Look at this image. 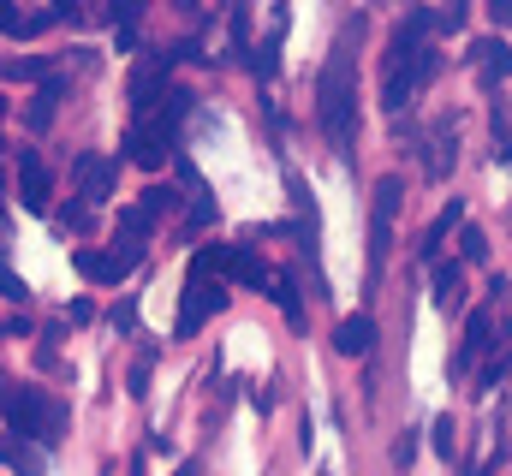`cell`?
<instances>
[{"label":"cell","instance_id":"obj_21","mask_svg":"<svg viewBox=\"0 0 512 476\" xmlns=\"http://www.w3.org/2000/svg\"><path fill=\"white\" fill-rule=\"evenodd\" d=\"M459 256H465V262H483V256H489V233H483V227H465V233H459Z\"/></svg>","mask_w":512,"mask_h":476},{"label":"cell","instance_id":"obj_1","mask_svg":"<svg viewBox=\"0 0 512 476\" xmlns=\"http://www.w3.org/2000/svg\"><path fill=\"white\" fill-rule=\"evenodd\" d=\"M316 114L322 131L334 137V149L346 155L358 143V78H352V30L334 42L328 66H322V84H316Z\"/></svg>","mask_w":512,"mask_h":476},{"label":"cell","instance_id":"obj_5","mask_svg":"<svg viewBox=\"0 0 512 476\" xmlns=\"http://www.w3.org/2000/svg\"><path fill=\"white\" fill-rule=\"evenodd\" d=\"M6 423H12V435H42V423H48V399H36L30 387H6Z\"/></svg>","mask_w":512,"mask_h":476},{"label":"cell","instance_id":"obj_3","mask_svg":"<svg viewBox=\"0 0 512 476\" xmlns=\"http://www.w3.org/2000/svg\"><path fill=\"white\" fill-rule=\"evenodd\" d=\"M399 197H405V185L387 173L382 185H376V209H370V268H382L387 256V238H393V215H399Z\"/></svg>","mask_w":512,"mask_h":476},{"label":"cell","instance_id":"obj_8","mask_svg":"<svg viewBox=\"0 0 512 476\" xmlns=\"http://www.w3.org/2000/svg\"><path fill=\"white\" fill-rule=\"evenodd\" d=\"M376 346V322L370 316H340V328H334V352L340 357H364Z\"/></svg>","mask_w":512,"mask_h":476},{"label":"cell","instance_id":"obj_14","mask_svg":"<svg viewBox=\"0 0 512 476\" xmlns=\"http://www.w3.org/2000/svg\"><path fill=\"white\" fill-rule=\"evenodd\" d=\"M465 298V274L459 262H435V304H459Z\"/></svg>","mask_w":512,"mask_h":476},{"label":"cell","instance_id":"obj_15","mask_svg":"<svg viewBox=\"0 0 512 476\" xmlns=\"http://www.w3.org/2000/svg\"><path fill=\"white\" fill-rule=\"evenodd\" d=\"M483 346H489V316L477 310V316H471V328H465V346H459V369H465V363H477Z\"/></svg>","mask_w":512,"mask_h":476},{"label":"cell","instance_id":"obj_10","mask_svg":"<svg viewBox=\"0 0 512 476\" xmlns=\"http://www.w3.org/2000/svg\"><path fill=\"white\" fill-rule=\"evenodd\" d=\"M161 143H167V119L149 125V131H131V161H137V167H161V161H167Z\"/></svg>","mask_w":512,"mask_h":476},{"label":"cell","instance_id":"obj_12","mask_svg":"<svg viewBox=\"0 0 512 476\" xmlns=\"http://www.w3.org/2000/svg\"><path fill=\"white\" fill-rule=\"evenodd\" d=\"M60 96H66V84H60V78H42L36 102H30V131H42V125L54 119V108H60Z\"/></svg>","mask_w":512,"mask_h":476},{"label":"cell","instance_id":"obj_11","mask_svg":"<svg viewBox=\"0 0 512 476\" xmlns=\"http://www.w3.org/2000/svg\"><path fill=\"white\" fill-rule=\"evenodd\" d=\"M221 268H227V274H233V280H239V286H256V292H262V286H268V268H262V262H256L251 250H227V262H221Z\"/></svg>","mask_w":512,"mask_h":476},{"label":"cell","instance_id":"obj_9","mask_svg":"<svg viewBox=\"0 0 512 476\" xmlns=\"http://www.w3.org/2000/svg\"><path fill=\"white\" fill-rule=\"evenodd\" d=\"M477 66H483V84H501V78H512V48L501 36L477 42Z\"/></svg>","mask_w":512,"mask_h":476},{"label":"cell","instance_id":"obj_13","mask_svg":"<svg viewBox=\"0 0 512 476\" xmlns=\"http://www.w3.org/2000/svg\"><path fill=\"white\" fill-rule=\"evenodd\" d=\"M155 90H161V60H143V66H137V78H131V108L143 114V108L155 102Z\"/></svg>","mask_w":512,"mask_h":476},{"label":"cell","instance_id":"obj_16","mask_svg":"<svg viewBox=\"0 0 512 476\" xmlns=\"http://www.w3.org/2000/svg\"><path fill=\"white\" fill-rule=\"evenodd\" d=\"M453 155H459V137H453V125H441V131H435V155H429V173H435V179H447Z\"/></svg>","mask_w":512,"mask_h":476},{"label":"cell","instance_id":"obj_18","mask_svg":"<svg viewBox=\"0 0 512 476\" xmlns=\"http://www.w3.org/2000/svg\"><path fill=\"white\" fill-rule=\"evenodd\" d=\"M268 292H274V304H280V310H286V322H304V304H298V286H292V280H286V274H280V280H274V286H268Z\"/></svg>","mask_w":512,"mask_h":476},{"label":"cell","instance_id":"obj_19","mask_svg":"<svg viewBox=\"0 0 512 476\" xmlns=\"http://www.w3.org/2000/svg\"><path fill=\"white\" fill-rule=\"evenodd\" d=\"M6 78L12 84H42L48 78V60H6Z\"/></svg>","mask_w":512,"mask_h":476},{"label":"cell","instance_id":"obj_17","mask_svg":"<svg viewBox=\"0 0 512 476\" xmlns=\"http://www.w3.org/2000/svg\"><path fill=\"white\" fill-rule=\"evenodd\" d=\"M459 221H465V203H453V209H441V215H435V227H429V238H423V256H435V250H441V238L453 233Z\"/></svg>","mask_w":512,"mask_h":476},{"label":"cell","instance_id":"obj_2","mask_svg":"<svg viewBox=\"0 0 512 476\" xmlns=\"http://www.w3.org/2000/svg\"><path fill=\"white\" fill-rule=\"evenodd\" d=\"M221 262H227V244H203L191 256V274H185V298H179V316H173V340H191L221 304H227V286H221Z\"/></svg>","mask_w":512,"mask_h":476},{"label":"cell","instance_id":"obj_7","mask_svg":"<svg viewBox=\"0 0 512 476\" xmlns=\"http://www.w3.org/2000/svg\"><path fill=\"white\" fill-rule=\"evenodd\" d=\"M18 203H24L30 215H42V209H48V167H42L36 155H24V161H18Z\"/></svg>","mask_w":512,"mask_h":476},{"label":"cell","instance_id":"obj_23","mask_svg":"<svg viewBox=\"0 0 512 476\" xmlns=\"http://www.w3.org/2000/svg\"><path fill=\"white\" fill-rule=\"evenodd\" d=\"M489 18H495L501 30H512V0H489Z\"/></svg>","mask_w":512,"mask_h":476},{"label":"cell","instance_id":"obj_6","mask_svg":"<svg viewBox=\"0 0 512 476\" xmlns=\"http://www.w3.org/2000/svg\"><path fill=\"white\" fill-rule=\"evenodd\" d=\"M72 173H78V185H84L90 203H108V197H114V167H108L102 155H78Z\"/></svg>","mask_w":512,"mask_h":476},{"label":"cell","instance_id":"obj_4","mask_svg":"<svg viewBox=\"0 0 512 476\" xmlns=\"http://www.w3.org/2000/svg\"><path fill=\"white\" fill-rule=\"evenodd\" d=\"M72 262H78V274H84V280L120 286V280L131 274V262H137V244H126V250H114V256H102V250H78Z\"/></svg>","mask_w":512,"mask_h":476},{"label":"cell","instance_id":"obj_24","mask_svg":"<svg viewBox=\"0 0 512 476\" xmlns=\"http://www.w3.org/2000/svg\"><path fill=\"white\" fill-rule=\"evenodd\" d=\"M78 12V0H54V18H72Z\"/></svg>","mask_w":512,"mask_h":476},{"label":"cell","instance_id":"obj_20","mask_svg":"<svg viewBox=\"0 0 512 476\" xmlns=\"http://www.w3.org/2000/svg\"><path fill=\"white\" fill-rule=\"evenodd\" d=\"M149 221H155V209H149V203L120 209V233H126V238H143V233H149Z\"/></svg>","mask_w":512,"mask_h":476},{"label":"cell","instance_id":"obj_22","mask_svg":"<svg viewBox=\"0 0 512 476\" xmlns=\"http://www.w3.org/2000/svg\"><path fill=\"white\" fill-rule=\"evenodd\" d=\"M435 453H441V459H453V417H441V423H435Z\"/></svg>","mask_w":512,"mask_h":476}]
</instances>
